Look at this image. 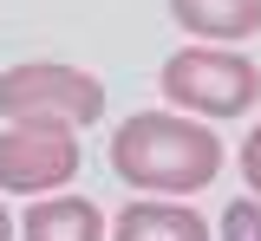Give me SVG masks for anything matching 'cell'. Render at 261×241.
Segmentation results:
<instances>
[{"label": "cell", "mask_w": 261, "mask_h": 241, "mask_svg": "<svg viewBox=\"0 0 261 241\" xmlns=\"http://www.w3.org/2000/svg\"><path fill=\"white\" fill-rule=\"evenodd\" d=\"M105 157H111L118 183L170 196V202H183V196L209 189L222 176V137L202 117H183V111H137V117H124L111 131Z\"/></svg>", "instance_id": "obj_1"}, {"label": "cell", "mask_w": 261, "mask_h": 241, "mask_svg": "<svg viewBox=\"0 0 261 241\" xmlns=\"http://www.w3.org/2000/svg\"><path fill=\"white\" fill-rule=\"evenodd\" d=\"M157 92L183 117H248L261 104V66L242 46H176L157 72Z\"/></svg>", "instance_id": "obj_2"}, {"label": "cell", "mask_w": 261, "mask_h": 241, "mask_svg": "<svg viewBox=\"0 0 261 241\" xmlns=\"http://www.w3.org/2000/svg\"><path fill=\"white\" fill-rule=\"evenodd\" d=\"M0 117L7 124H53V131H92L105 117V85L59 59H27L0 72Z\"/></svg>", "instance_id": "obj_3"}, {"label": "cell", "mask_w": 261, "mask_h": 241, "mask_svg": "<svg viewBox=\"0 0 261 241\" xmlns=\"http://www.w3.org/2000/svg\"><path fill=\"white\" fill-rule=\"evenodd\" d=\"M72 176H79V131H53V124L0 131V189L7 196H53Z\"/></svg>", "instance_id": "obj_4"}, {"label": "cell", "mask_w": 261, "mask_h": 241, "mask_svg": "<svg viewBox=\"0 0 261 241\" xmlns=\"http://www.w3.org/2000/svg\"><path fill=\"white\" fill-rule=\"evenodd\" d=\"M170 20L196 46H242L261 33V0H170Z\"/></svg>", "instance_id": "obj_5"}, {"label": "cell", "mask_w": 261, "mask_h": 241, "mask_svg": "<svg viewBox=\"0 0 261 241\" xmlns=\"http://www.w3.org/2000/svg\"><path fill=\"white\" fill-rule=\"evenodd\" d=\"M111 241H209V222H202L190 202L137 196V202H124V215L111 222Z\"/></svg>", "instance_id": "obj_6"}, {"label": "cell", "mask_w": 261, "mask_h": 241, "mask_svg": "<svg viewBox=\"0 0 261 241\" xmlns=\"http://www.w3.org/2000/svg\"><path fill=\"white\" fill-rule=\"evenodd\" d=\"M20 241H105V208L92 196H39L20 222Z\"/></svg>", "instance_id": "obj_7"}, {"label": "cell", "mask_w": 261, "mask_h": 241, "mask_svg": "<svg viewBox=\"0 0 261 241\" xmlns=\"http://www.w3.org/2000/svg\"><path fill=\"white\" fill-rule=\"evenodd\" d=\"M222 241H261V196H242L222 208Z\"/></svg>", "instance_id": "obj_8"}, {"label": "cell", "mask_w": 261, "mask_h": 241, "mask_svg": "<svg viewBox=\"0 0 261 241\" xmlns=\"http://www.w3.org/2000/svg\"><path fill=\"white\" fill-rule=\"evenodd\" d=\"M242 183H248V189L261 196V124L248 131V137H242Z\"/></svg>", "instance_id": "obj_9"}, {"label": "cell", "mask_w": 261, "mask_h": 241, "mask_svg": "<svg viewBox=\"0 0 261 241\" xmlns=\"http://www.w3.org/2000/svg\"><path fill=\"white\" fill-rule=\"evenodd\" d=\"M0 241H20V228H13V215H7V202H0Z\"/></svg>", "instance_id": "obj_10"}]
</instances>
